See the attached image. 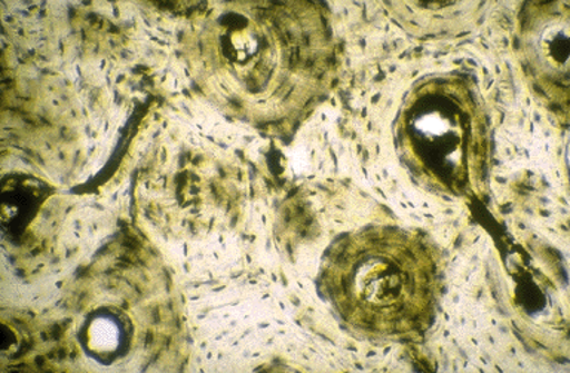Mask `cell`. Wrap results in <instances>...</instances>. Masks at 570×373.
Listing matches in <instances>:
<instances>
[{"instance_id": "277c9868", "label": "cell", "mask_w": 570, "mask_h": 373, "mask_svg": "<svg viewBox=\"0 0 570 373\" xmlns=\"http://www.w3.org/2000/svg\"><path fill=\"white\" fill-rule=\"evenodd\" d=\"M570 12L568 3H530L521 14V59L538 90L568 101Z\"/></svg>"}, {"instance_id": "7a4b0ae2", "label": "cell", "mask_w": 570, "mask_h": 373, "mask_svg": "<svg viewBox=\"0 0 570 373\" xmlns=\"http://www.w3.org/2000/svg\"><path fill=\"white\" fill-rule=\"evenodd\" d=\"M213 35L236 104L248 114L287 112L323 73L328 39L316 11L234 3L214 21Z\"/></svg>"}, {"instance_id": "3957f363", "label": "cell", "mask_w": 570, "mask_h": 373, "mask_svg": "<svg viewBox=\"0 0 570 373\" xmlns=\"http://www.w3.org/2000/svg\"><path fill=\"white\" fill-rule=\"evenodd\" d=\"M395 130L401 158L428 188L453 197L475 193L488 163V124L465 78L441 75L419 82Z\"/></svg>"}, {"instance_id": "5b68a950", "label": "cell", "mask_w": 570, "mask_h": 373, "mask_svg": "<svg viewBox=\"0 0 570 373\" xmlns=\"http://www.w3.org/2000/svg\"><path fill=\"white\" fill-rule=\"evenodd\" d=\"M85 341L88 350L97 355L115 354L122 346V326L111 315H96L87 326Z\"/></svg>"}, {"instance_id": "6da1fadb", "label": "cell", "mask_w": 570, "mask_h": 373, "mask_svg": "<svg viewBox=\"0 0 570 373\" xmlns=\"http://www.w3.org/2000/svg\"><path fill=\"white\" fill-rule=\"evenodd\" d=\"M323 287L343 322L372 340H409L434 322L440 269L425 239L395 226H370L338 239Z\"/></svg>"}]
</instances>
